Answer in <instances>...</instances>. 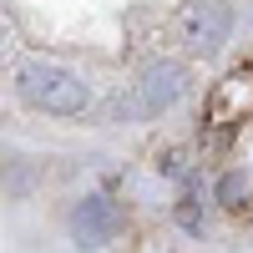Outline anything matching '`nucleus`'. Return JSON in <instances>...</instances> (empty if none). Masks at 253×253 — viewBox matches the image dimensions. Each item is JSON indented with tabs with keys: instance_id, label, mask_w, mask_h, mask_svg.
<instances>
[{
	"instance_id": "obj_1",
	"label": "nucleus",
	"mask_w": 253,
	"mask_h": 253,
	"mask_svg": "<svg viewBox=\"0 0 253 253\" xmlns=\"http://www.w3.org/2000/svg\"><path fill=\"white\" fill-rule=\"evenodd\" d=\"M20 96L51 117H76L86 107V81L66 66H26L20 71Z\"/></svg>"
},
{
	"instance_id": "obj_2",
	"label": "nucleus",
	"mask_w": 253,
	"mask_h": 253,
	"mask_svg": "<svg viewBox=\"0 0 253 253\" xmlns=\"http://www.w3.org/2000/svg\"><path fill=\"white\" fill-rule=\"evenodd\" d=\"M228 31H233V10H228L223 0H193V5L182 10V41L193 51H203V56H213L228 41Z\"/></svg>"
},
{
	"instance_id": "obj_3",
	"label": "nucleus",
	"mask_w": 253,
	"mask_h": 253,
	"mask_svg": "<svg viewBox=\"0 0 253 253\" xmlns=\"http://www.w3.org/2000/svg\"><path fill=\"white\" fill-rule=\"evenodd\" d=\"M182 96V71L177 66H162L142 81V107L147 112H162V107H172V101Z\"/></svg>"
},
{
	"instance_id": "obj_4",
	"label": "nucleus",
	"mask_w": 253,
	"mask_h": 253,
	"mask_svg": "<svg viewBox=\"0 0 253 253\" xmlns=\"http://www.w3.org/2000/svg\"><path fill=\"white\" fill-rule=\"evenodd\" d=\"M112 223H117V208L107 203V198H86L76 208V228L86 238H101V233H112Z\"/></svg>"
},
{
	"instance_id": "obj_5",
	"label": "nucleus",
	"mask_w": 253,
	"mask_h": 253,
	"mask_svg": "<svg viewBox=\"0 0 253 253\" xmlns=\"http://www.w3.org/2000/svg\"><path fill=\"white\" fill-rule=\"evenodd\" d=\"M238 198H243V172H228V177L218 182V203H223V208H238Z\"/></svg>"
}]
</instances>
